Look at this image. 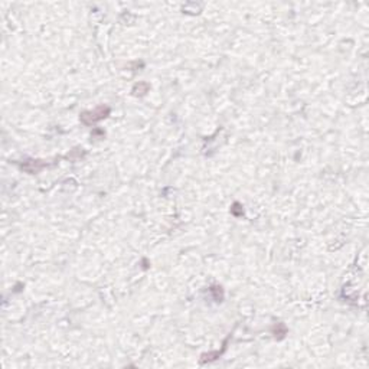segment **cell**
Here are the masks:
<instances>
[{"label": "cell", "instance_id": "1", "mask_svg": "<svg viewBox=\"0 0 369 369\" xmlns=\"http://www.w3.org/2000/svg\"><path fill=\"white\" fill-rule=\"evenodd\" d=\"M110 113V110L107 107H100L95 111H90V113H84L81 116V120L85 124H92L98 120H102L104 117H107V114Z\"/></svg>", "mask_w": 369, "mask_h": 369}]
</instances>
